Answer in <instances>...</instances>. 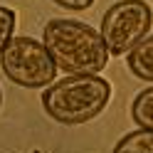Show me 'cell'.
Returning <instances> with one entry per match:
<instances>
[{
    "label": "cell",
    "instance_id": "5b68a950",
    "mask_svg": "<svg viewBox=\"0 0 153 153\" xmlns=\"http://www.w3.org/2000/svg\"><path fill=\"white\" fill-rule=\"evenodd\" d=\"M128 72L143 82H153V35H146L138 45L131 47L126 57Z\"/></svg>",
    "mask_w": 153,
    "mask_h": 153
},
{
    "label": "cell",
    "instance_id": "9c48e42d",
    "mask_svg": "<svg viewBox=\"0 0 153 153\" xmlns=\"http://www.w3.org/2000/svg\"><path fill=\"white\" fill-rule=\"evenodd\" d=\"M52 3H57L59 7H67V10L82 13V10H89V7L97 3V0H52Z\"/></svg>",
    "mask_w": 153,
    "mask_h": 153
},
{
    "label": "cell",
    "instance_id": "8992f818",
    "mask_svg": "<svg viewBox=\"0 0 153 153\" xmlns=\"http://www.w3.org/2000/svg\"><path fill=\"white\" fill-rule=\"evenodd\" d=\"M114 153H153V131L138 128L121 136L119 143L114 146Z\"/></svg>",
    "mask_w": 153,
    "mask_h": 153
},
{
    "label": "cell",
    "instance_id": "3957f363",
    "mask_svg": "<svg viewBox=\"0 0 153 153\" xmlns=\"http://www.w3.org/2000/svg\"><path fill=\"white\" fill-rule=\"evenodd\" d=\"M3 74L17 87L25 89H42L57 79V62L47 52L42 40L35 37H13L0 54Z\"/></svg>",
    "mask_w": 153,
    "mask_h": 153
},
{
    "label": "cell",
    "instance_id": "277c9868",
    "mask_svg": "<svg viewBox=\"0 0 153 153\" xmlns=\"http://www.w3.org/2000/svg\"><path fill=\"white\" fill-rule=\"evenodd\" d=\"M153 25V10L146 0H119L101 17V37L109 54H128L148 35Z\"/></svg>",
    "mask_w": 153,
    "mask_h": 153
},
{
    "label": "cell",
    "instance_id": "52a82bcc",
    "mask_svg": "<svg viewBox=\"0 0 153 153\" xmlns=\"http://www.w3.org/2000/svg\"><path fill=\"white\" fill-rule=\"evenodd\" d=\"M131 119L136 121L141 128H151L153 131V87L136 94V99L131 104Z\"/></svg>",
    "mask_w": 153,
    "mask_h": 153
},
{
    "label": "cell",
    "instance_id": "7a4b0ae2",
    "mask_svg": "<svg viewBox=\"0 0 153 153\" xmlns=\"http://www.w3.org/2000/svg\"><path fill=\"white\" fill-rule=\"evenodd\" d=\"M111 99V84L99 74H69L54 79L42 91V109L62 126H79L106 109Z\"/></svg>",
    "mask_w": 153,
    "mask_h": 153
},
{
    "label": "cell",
    "instance_id": "30bf717a",
    "mask_svg": "<svg viewBox=\"0 0 153 153\" xmlns=\"http://www.w3.org/2000/svg\"><path fill=\"white\" fill-rule=\"evenodd\" d=\"M0 106H3V89H0Z\"/></svg>",
    "mask_w": 153,
    "mask_h": 153
},
{
    "label": "cell",
    "instance_id": "ba28073f",
    "mask_svg": "<svg viewBox=\"0 0 153 153\" xmlns=\"http://www.w3.org/2000/svg\"><path fill=\"white\" fill-rule=\"evenodd\" d=\"M13 32H15V10L0 5V54L13 40Z\"/></svg>",
    "mask_w": 153,
    "mask_h": 153
},
{
    "label": "cell",
    "instance_id": "6da1fadb",
    "mask_svg": "<svg viewBox=\"0 0 153 153\" xmlns=\"http://www.w3.org/2000/svg\"><path fill=\"white\" fill-rule=\"evenodd\" d=\"M42 42L67 74H99L109 64V50L101 32L82 20L54 17L45 25Z\"/></svg>",
    "mask_w": 153,
    "mask_h": 153
}]
</instances>
